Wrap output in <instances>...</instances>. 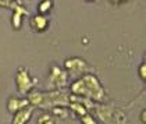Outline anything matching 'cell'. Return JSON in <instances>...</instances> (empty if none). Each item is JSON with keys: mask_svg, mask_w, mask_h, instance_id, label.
<instances>
[{"mask_svg": "<svg viewBox=\"0 0 146 124\" xmlns=\"http://www.w3.org/2000/svg\"><path fill=\"white\" fill-rule=\"evenodd\" d=\"M28 102L34 107H43V109H53V107H60V106L68 107L70 93L63 89L50 91L47 93L39 92V91H32L28 95Z\"/></svg>", "mask_w": 146, "mask_h": 124, "instance_id": "2", "label": "cell"}, {"mask_svg": "<svg viewBox=\"0 0 146 124\" xmlns=\"http://www.w3.org/2000/svg\"><path fill=\"white\" fill-rule=\"evenodd\" d=\"M13 28H15V29H18L20 27H21V23H23V15L24 14H28V11L24 9L23 6H21V3L20 1H14V4H13Z\"/></svg>", "mask_w": 146, "mask_h": 124, "instance_id": "7", "label": "cell"}, {"mask_svg": "<svg viewBox=\"0 0 146 124\" xmlns=\"http://www.w3.org/2000/svg\"><path fill=\"white\" fill-rule=\"evenodd\" d=\"M36 124H54V117L50 114V113H43L39 119Z\"/></svg>", "mask_w": 146, "mask_h": 124, "instance_id": "12", "label": "cell"}, {"mask_svg": "<svg viewBox=\"0 0 146 124\" xmlns=\"http://www.w3.org/2000/svg\"><path fill=\"white\" fill-rule=\"evenodd\" d=\"M29 106V102L28 99H24V98H10L9 99V103H7V109L10 113H15L20 112L21 109Z\"/></svg>", "mask_w": 146, "mask_h": 124, "instance_id": "9", "label": "cell"}, {"mask_svg": "<svg viewBox=\"0 0 146 124\" xmlns=\"http://www.w3.org/2000/svg\"><path fill=\"white\" fill-rule=\"evenodd\" d=\"M29 25H31V28H32L34 31H36V32H43L46 28H47V25H49V21H47V18H46L45 15L36 14V15H34V17L31 18Z\"/></svg>", "mask_w": 146, "mask_h": 124, "instance_id": "8", "label": "cell"}, {"mask_svg": "<svg viewBox=\"0 0 146 124\" xmlns=\"http://www.w3.org/2000/svg\"><path fill=\"white\" fill-rule=\"evenodd\" d=\"M68 107L70 109H72L74 112H75V114H78L79 117H82V116H85L86 114V109L81 105V103H78V102H70V105H68Z\"/></svg>", "mask_w": 146, "mask_h": 124, "instance_id": "10", "label": "cell"}, {"mask_svg": "<svg viewBox=\"0 0 146 124\" xmlns=\"http://www.w3.org/2000/svg\"><path fill=\"white\" fill-rule=\"evenodd\" d=\"M53 114H56L58 117H67V110L61 107H53Z\"/></svg>", "mask_w": 146, "mask_h": 124, "instance_id": "14", "label": "cell"}, {"mask_svg": "<svg viewBox=\"0 0 146 124\" xmlns=\"http://www.w3.org/2000/svg\"><path fill=\"white\" fill-rule=\"evenodd\" d=\"M64 68L68 77H82L86 74V71L89 70L88 64L85 60H82L81 57H71L64 61Z\"/></svg>", "mask_w": 146, "mask_h": 124, "instance_id": "5", "label": "cell"}, {"mask_svg": "<svg viewBox=\"0 0 146 124\" xmlns=\"http://www.w3.org/2000/svg\"><path fill=\"white\" fill-rule=\"evenodd\" d=\"M15 84H17V91L21 95H27L35 87L36 79L29 75L28 70L25 67H20L17 71V75H15Z\"/></svg>", "mask_w": 146, "mask_h": 124, "instance_id": "4", "label": "cell"}, {"mask_svg": "<svg viewBox=\"0 0 146 124\" xmlns=\"http://www.w3.org/2000/svg\"><path fill=\"white\" fill-rule=\"evenodd\" d=\"M81 123L82 124H99L95 119H93V117H92V116H90L89 113H86L85 116H82V117H81Z\"/></svg>", "mask_w": 146, "mask_h": 124, "instance_id": "13", "label": "cell"}, {"mask_svg": "<svg viewBox=\"0 0 146 124\" xmlns=\"http://www.w3.org/2000/svg\"><path fill=\"white\" fill-rule=\"evenodd\" d=\"M71 92L74 93V96L85 98L96 103H102L107 99L104 88L102 87L100 81L93 74H85L77 79L71 85Z\"/></svg>", "mask_w": 146, "mask_h": 124, "instance_id": "1", "label": "cell"}, {"mask_svg": "<svg viewBox=\"0 0 146 124\" xmlns=\"http://www.w3.org/2000/svg\"><path fill=\"white\" fill-rule=\"evenodd\" d=\"M139 74H141V78L145 79L146 78V64L142 63V66L139 67Z\"/></svg>", "mask_w": 146, "mask_h": 124, "instance_id": "15", "label": "cell"}, {"mask_svg": "<svg viewBox=\"0 0 146 124\" xmlns=\"http://www.w3.org/2000/svg\"><path fill=\"white\" fill-rule=\"evenodd\" d=\"M34 110H35L34 106H27V107L21 109L20 112H17L14 114V119H13L11 124H27L28 120L32 117Z\"/></svg>", "mask_w": 146, "mask_h": 124, "instance_id": "6", "label": "cell"}, {"mask_svg": "<svg viewBox=\"0 0 146 124\" xmlns=\"http://www.w3.org/2000/svg\"><path fill=\"white\" fill-rule=\"evenodd\" d=\"M53 7V1L52 0H46V1H42V3H39V14L40 15H43L46 13L50 11V9Z\"/></svg>", "mask_w": 146, "mask_h": 124, "instance_id": "11", "label": "cell"}, {"mask_svg": "<svg viewBox=\"0 0 146 124\" xmlns=\"http://www.w3.org/2000/svg\"><path fill=\"white\" fill-rule=\"evenodd\" d=\"M67 79L68 75L63 68H60L58 66H53L46 79V88L49 91L63 89L67 85Z\"/></svg>", "mask_w": 146, "mask_h": 124, "instance_id": "3", "label": "cell"}]
</instances>
